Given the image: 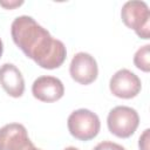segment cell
<instances>
[{"mask_svg": "<svg viewBox=\"0 0 150 150\" xmlns=\"http://www.w3.org/2000/svg\"><path fill=\"white\" fill-rule=\"evenodd\" d=\"M14 43L43 69L59 68L67 57V49L62 41L39 25L32 16L20 15L11 25Z\"/></svg>", "mask_w": 150, "mask_h": 150, "instance_id": "6da1fadb", "label": "cell"}, {"mask_svg": "<svg viewBox=\"0 0 150 150\" xmlns=\"http://www.w3.org/2000/svg\"><path fill=\"white\" fill-rule=\"evenodd\" d=\"M121 18L123 23L134 29L135 33L144 40L150 36V11L144 1L131 0L127 1L121 9Z\"/></svg>", "mask_w": 150, "mask_h": 150, "instance_id": "7a4b0ae2", "label": "cell"}, {"mask_svg": "<svg viewBox=\"0 0 150 150\" xmlns=\"http://www.w3.org/2000/svg\"><path fill=\"white\" fill-rule=\"evenodd\" d=\"M67 125L70 135L79 141H90L95 138L101 129L98 116L84 108L74 110L68 117Z\"/></svg>", "mask_w": 150, "mask_h": 150, "instance_id": "3957f363", "label": "cell"}, {"mask_svg": "<svg viewBox=\"0 0 150 150\" xmlns=\"http://www.w3.org/2000/svg\"><path fill=\"white\" fill-rule=\"evenodd\" d=\"M109 131L120 138H128L138 128L139 116L138 112L127 105H117L112 108L107 117Z\"/></svg>", "mask_w": 150, "mask_h": 150, "instance_id": "277c9868", "label": "cell"}, {"mask_svg": "<svg viewBox=\"0 0 150 150\" xmlns=\"http://www.w3.org/2000/svg\"><path fill=\"white\" fill-rule=\"evenodd\" d=\"M109 89L116 97L129 100L138 95L142 89V82L135 73L123 68L111 76L109 81Z\"/></svg>", "mask_w": 150, "mask_h": 150, "instance_id": "5b68a950", "label": "cell"}, {"mask_svg": "<svg viewBox=\"0 0 150 150\" xmlns=\"http://www.w3.org/2000/svg\"><path fill=\"white\" fill-rule=\"evenodd\" d=\"M69 73L75 82L84 86L90 84L98 75L97 62L90 54L80 52L74 55L69 66Z\"/></svg>", "mask_w": 150, "mask_h": 150, "instance_id": "8992f818", "label": "cell"}, {"mask_svg": "<svg viewBox=\"0 0 150 150\" xmlns=\"http://www.w3.org/2000/svg\"><path fill=\"white\" fill-rule=\"evenodd\" d=\"M32 94L41 102L52 103L59 101L64 94L62 81L55 76L43 75L38 77L32 84Z\"/></svg>", "mask_w": 150, "mask_h": 150, "instance_id": "52a82bcc", "label": "cell"}, {"mask_svg": "<svg viewBox=\"0 0 150 150\" xmlns=\"http://www.w3.org/2000/svg\"><path fill=\"white\" fill-rule=\"evenodd\" d=\"M32 141L20 123H9L0 128V150H22Z\"/></svg>", "mask_w": 150, "mask_h": 150, "instance_id": "ba28073f", "label": "cell"}, {"mask_svg": "<svg viewBox=\"0 0 150 150\" xmlns=\"http://www.w3.org/2000/svg\"><path fill=\"white\" fill-rule=\"evenodd\" d=\"M0 84L12 97H21L25 91L23 76L13 63H4L0 67Z\"/></svg>", "mask_w": 150, "mask_h": 150, "instance_id": "9c48e42d", "label": "cell"}, {"mask_svg": "<svg viewBox=\"0 0 150 150\" xmlns=\"http://www.w3.org/2000/svg\"><path fill=\"white\" fill-rule=\"evenodd\" d=\"M134 63L142 71L148 73L150 70V45H144L137 49L134 55Z\"/></svg>", "mask_w": 150, "mask_h": 150, "instance_id": "30bf717a", "label": "cell"}, {"mask_svg": "<svg viewBox=\"0 0 150 150\" xmlns=\"http://www.w3.org/2000/svg\"><path fill=\"white\" fill-rule=\"evenodd\" d=\"M93 150H125V149L117 143H114L110 141H103L98 143Z\"/></svg>", "mask_w": 150, "mask_h": 150, "instance_id": "8fae6325", "label": "cell"}, {"mask_svg": "<svg viewBox=\"0 0 150 150\" xmlns=\"http://www.w3.org/2000/svg\"><path fill=\"white\" fill-rule=\"evenodd\" d=\"M139 150H149L150 149V130L145 129L138 139Z\"/></svg>", "mask_w": 150, "mask_h": 150, "instance_id": "7c38bea8", "label": "cell"}, {"mask_svg": "<svg viewBox=\"0 0 150 150\" xmlns=\"http://www.w3.org/2000/svg\"><path fill=\"white\" fill-rule=\"evenodd\" d=\"M23 4L22 0H0V6H2L6 9H13Z\"/></svg>", "mask_w": 150, "mask_h": 150, "instance_id": "4fadbf2b", "label": "cell"}, {"mask_svg": "<svg viewBox=\"0 0 150 150\" xmlns=\"http://www.w3.org/2000/svg\"><path fill=\"white\" fill-rule=\"evenodd\" d=\"M22 150H41V149H39V148H36L34 144H33V142H30L28 145H26Z\"/></svg>", "mask_w": 150, "mask_h": 150, "instance_id": "5bb4252c", "label": "cell"}, {"mask_svg": "<svg viewBox=\"0 0 150 150\" xmlns=\"http://www.w3.org/2000/svg\"><path fill=\"white\" fill-rule=\"evenodd\" d=\"M2 53H4V43H2V41H1V39H0V57H1Z\"/></svg>", "mask_w": 150, "mask_h": 150, "instance_id": "9a60e30c", "label": "cell"}, {"mask_svg": "<svg viewBox=\"0 0 150 150\" xmlns=\"http://www.w3.org/2000/svg\"><path fill=\"white\" fill-rule=\"evenodd\" d=\"M63 150H79V149L75 148V146H68V148H66V149H63Z\"/></svg>", "mask_w": 150, "mask_h": 150, "instance_id": "2e32d148", "label": "cell"}]
</instances>
